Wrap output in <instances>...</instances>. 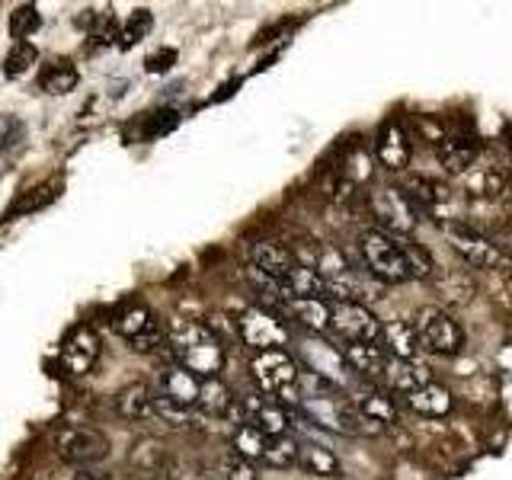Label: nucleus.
Returning <instances> with one entry per match:
<instances>
[{
    "mask_svg": "<svg viewBox=\"0 0 512 480\" xmlns=\"http://www.w3.org/2000/svg\"><path fill=\"white\" fill-rule=\"evenodd\" d=\"M157 388H160V397L173 400V404L180 407H196L199 404V388H202V378H196L192 372H186L183 365H164L157 372Z\"/></svg>",
    "mask_w": 512,
    "mask_h": 480,
    "instance_id": "obj_15",
    "label": "nucleus"
},
{
    "mask_svg": "<svg viewBox=\"0 0 512 480\" xmlns=\"http://www.w3.org/2000/svg\"><path fill=\"white\" fill-rule=\"evenodd\" d=\"M285 314H292L301 327H308L311 333H324L330 330V301L324 298H295V301H288Z\"/></svg>",
    "mask_w": 512,
    "mask_h": 480,
    "instance_id": "obj_29",
    "label": "nucleus"
},
{
    "mask_svg": "<svg viewBox=\"0 0 512 480\" xmlns=\"http://www.w3.org/2000/svg\"><path fill=\"white\" fill-rule=\"evenodd\" d=\"M234 327L240 333V340H244L247 346H253L256 352L285 349L288 340H292V333H288L285 320L276 311L260 308V304H250V308L240 311L234 317Z\"/></svg>",
    "mask_w": 512,
    "mask_h": 480,
    "instance_id": "obj_4",
    "label": "nucleus"
},
{
    "mask_svg": "<svg viewBox=\"0 0 512 480\" xmlns=\"http://www.w3.org/2000/svg\"><path fill=\"white\" fill-rule=\"evenodd\" d=\"M103 356V340H100V333H96L93 327H74L68 333V340H64L61 346V368L68 375L80 378V375H87L90 368L100 362Z\"/></svg>",
    "mask_w": 512,
    "mask_h": 480,
    "instance_id": "obj_12",
    "label": "nucleus"
},
{
    "mask_svg": "<svg viewBox=\"0 0 512 480\" xmlns=\"http://www.w3.org/2000/svg\"><path fill=\"white\" fill-rule=\"evenodd\" d=\"M375 157L384 170H394V173L410 164V141H407L404 125L397 119L381 122L378 135H375Z\"/></svg>",
    "mask_w": 512,
    "mask_h": 480,
    "instance_id": "obj_14",
    "label": "nucleus"
},
{
    "mask_svg": "<svg viewBox=\"0 0 512 480\" xmlns=\"http://www.w3.org/2000/svg\"><path fill=\"white\" fill-rule=\"evenodd\" d=\"M61 189H64V180L61 176H52V180H45V183H36V186H29L26 192H20L10 208L4 212V221H16V218H23V215H36L42 212V208L52 205L58 196H61Z\"/></svg>",
    "mask_w": 512,
    "mask_h": 480,
    "instance_id": "obj_17",
    "label": "nucleus"
},
{
    "mask_svg": "<svg viewBox=\"0 0 512 480\" xmlns=\"http://www.w3.org/2000/svg\"><path fill=\"white\" fill-rule=\"evenodd\" d=\"M36 61H39V48L36 45H32V42H13V48L4 58V77H10V80L23 77Z\"/></svg>",
    "mask_w": 512,
    "mask_h": 480,
    "instance_id": "obj_38",
    "label": "nucleus"
},
{
    "mask_svg": "<svg viewBox=\"0 0 512 480\" xmlns=\"http://www.w3.org/2000/svg\"><path fill=\"white\" fill-rule=\"evenodd\" d=\"M416 125L423 128V135L432 141V148H439V144L445 141V128H442V122H432L429 116H416Z\"/></svg>",
    "mask_w": 512,
    "mask_h": 480,
    "instance_id": "obj_44",
    "label": "nucleus"
},
{
    "mask_svg": "<svg viewBox=\"0 0 512 480\" xmlns=\"http://www.w3.org/2000/svg\"><path fill=\"white\" fill-rule=\"evenodd\" d=\"M352 407H356L362 416H368L372 423L378 426H388L397 420V407H394V400L388 394H381V391H362L356 394V400H352Z\"/></svg>",
    "mask_w": 512,
    "mask_h": 480,
    "instance_id": "obj_32",
    "label": "nucleus"
},
{
    "mask_svg": "<svg viewBox=\"0 0 512 480\" xmlns=\"http://www.w3.org/2000/svg\"><path fill=\"white\" fill-rule=\"evenodd\" d=\"M234 452L237 458H244V461H263V452H266V436L260 429H253L250 423L244 426H237L234 429Z\"/></svg>",
    "mask_w": 512,
    "mask_h": 480,
    "instance_id": "obj_35",
    "label": "nucleus"
},
{
    "mask_svg": "<svg viewBox=\"0 0 512 480\" xmlns=\"http://www.w3.org/2000/svg\"><path fill=\"white\" fill-rule=\"evenodd\" d=\"M442 295L448 304H458L461 308V304H468L474 298V279L461 269H448L442 276Z\"/></svg>",
    "mask_w": 512,
    "mask_h": 480,
    "instance_id": "obj_37",
    "label": "nucleus"
},
{
    "mask_svg": "<svg viewBox=\"0 0 512 480\" xmlns=\"http://www.w3.org/2000/svg\"><path fill=\"white\" fill-rule=\"evenodd\" d=\"M154 29V13L148 7H138L128 13V20L119 26V48L122 52H128V48H135L148 32Z\"/></svg>",
    "mask_w": 512,
    "mask_h": 480,
    "instance_id": "obj_34",
    "label": "nucleus"
},
{
    "mask_svg": "<svg viewBox=\"0 0 512 480\" xmlns=\"http://www.w3.org/2000/svg\"><path fill=\"white\" fill-rule=\"evenodd\" d=\"M279 285H282V292H285L288 301H295V298H324L327 301V282L320 279V272L314 266L295 263L279 279Z\"/></svg>",
    "mask_w": 512,
    "mask_h": 480,
    "instance_id": "obj_21",
    "label": "nucleus"
},
{
    "mask_svg": "<svg viewBox=\"0 0 512 480\" xmlns=\"http://www.w3.org/2000/svg\"><path fill=\"white\" fill-rule=\"evenodd\" d=\"M212 480H260V474L253 471V464L244 461V458H228V461H221L215 474H208Z\"/></svg>",
    "mask_w": 512,
    "mask_h": 480,
    "instance_id": "obj_42",
    "label": "nucleus"
},
{
    "mask_svg": "<svg viewBox=\"0 0 512 480\" xmlns=\"http://www.w3.org/2000/svg\"><path fill=\"white\" fill-rule=\"evenodd\" d=\"M400 192H404V196L416 205V212H420L423 218L429 212H436V208L448 199L445 186L432 180V176H423V173H410L404 180V186H400Z\"/></svg>",
    "mask_w": 512,
    "mask_h": 480,
    "instance_id": "obj_23",
    "label": "nucleus"
},
{
    "mask_svg": "<svg viewBox=\"0 0 512 480\" xmlns=\"http://www.w3.org/2000/svg\"><path fill=\"white\" fill-rule=\"evenodd\" d=\"M164 343L173 352L176 365H183L196 378H218L224 372V346L199 320H176Z\"/></svg>",
    "mask_w": 512,
    "mask_h": 480,
    "instance_id": "obj_1",
    "label": "nucleus"
},
{
    "mask_svg": "<svg viewBox=\"0 0 512 480\" xmlns=\"http://www.w3.org/2000/svg\"><path fill=\"white\" fill-rule=\"evenodd\" d=\"M404 400H407V407H410L413 413L429 416V420H436V416H448V413H452V404H455V400H452V391H448L445 384H439V381L423 384L420 391L407 394Z\"/></svg>",
    "mask_w": 512,
    "mask_h": 480,
    "instance_id": "obj_25",
    "label": "nucleus"
},
{
    "mask_svg": "<svg viewBox=\"0 0 512 480\" xmlns=\"http://www.w3.org/2000/svg\"><path fill=\"white\" fill-rule=\"evenodd\" d=\"M237 400H240V410H244V416H247V423L253 429H260L266 439L288 436L292 413H288L276 397H269V394H244V397H237Z\"/></svg>",
    "mask_w": 512,
    "mask_h": 480,
    "instance_id": "obj_11",
    "label": "nucleus"
},
{
    "mask_svg": "<svg viewBox=\"0 0 512 480\" xmlns=\"http://www.w3.org/2000/svg\"><path fill=\"white\" fill-rule=\"evenodd\" d=\"M42 26V13L36 10V4H20L10 13V36L16 42H29V36H36Z\"/></svg>",
    "mask_w": 512,
    "mask_h": 480,
    "instance_id": "obj_36",
    "label": "nucleus"
},
{
    "mask_svg": "<svg viewBox=\"0 0 512 480\" xmlns=\"http://www.w3.org/2000/svg\"><path fill=\"white\" fill-rule=\"evenodd\" d=\"M128 461H132V468L141 474H170V468H173L170 448L154 436L138 439L132 445V452H128Z\"/></svg>",
    "mask_w": 512,
    "mask_h": 480,
    "instance_id": "obj_20",
    "label": "nucleus"
},
{
    "mask_svg": "<svg viewBox=\"0 0 512 480\" xmlns=\"http://www.w3.org/2000/svg\"><path fill=\"white\" fill-rule=\"evenodd\" d=\"M55 452L61 461L77 468H93L109 458V439L93 426H68L55 436Z\"/></svg>",
    "mask_w": 512,
    "mask_h": 480,
    "instance_id": "obj_6",
    "label": "nucleus"
},
{
    "mask_svg": "<svg viewBox=\"0 0 512 480\" xmlns=\"http://www.w3.org/2000/svg\"><path fill=\"white\" fill-rule=\"evenodd\" d=\"M116 333L132 346L135 352H154L157 346H164V327H160L157 314L148 304H132L125 308L116 320Z\"/></svg>",
    "mask_w": 512,
    "mask_h": 480,
    "instance_id": "obj_8",
    "label": "nucleus"
},
{
    "mask_svg": "<svg viewBox=\"0 0 512 480\" xmlns=\"http://www.w3.org/2000/svg\"><path fill=\"white\" fill-rule=\"evenodd\" d=\"M176 58H180V52L170 48V45H164V48H157L154 55L144 58V71H148V74H167L176 64Z\"/></svg>",
    "mask_w": 512,
    "mask_h": 480,
    "instance_id": "obj_43",
    "label": "nucleus"
},
{
    "mask_svg": "<svg viewBox=\"0 0 512 480\" xmlns=\"http://www.w3.org/2000/svg\"><path fill=\"white\" fill-rule=\"evenodd\" d=\"M368 205H372V215L384 224V234H410L416 224L423 221V215L416 212V205L394 186L375 189L368 196Z\"/></svg>",
    "mask_w": 512,
    "mask_h": 480,
    "instance_id": "obj_7",
    "label": "nucleus"
},
{
    "mask_svg": "<svg viewBox=\"0 0 512 480\" xmlns=\"http://www.w3.org/2000/svg\"><path fill=\"white\" fill-rule=\"evenodd\" d=\"M84 23H87V45H90V52H103V48L119 45V20L109 10H103V13L87 10Z\"/></svg>",
    "mask_w": 512,
    "mask_h": 480,
    "instance_id": "obj_31",
    "label": "nucleus"
},
{
    "mask_svg": "<svg viewBox=\"0 0 512 480\" xmlns=\"http://www.w3.org/2000/svg\"><path fill=\"white\" fill-rule=\"evenodd\" d=\"M298 468L314 477H340V458L317 442H298Z\"/></svg>",
    "mask_w": 512,
    "mask_h": 480,
    "instance_id": "obj_30",
    "label": "nucleus"
},
{
    "mask_svg": "<svg viewBox=\"0 0 512 480\" xmlns=\"http://www.w3.org/2000/svg\"><path fill=\"white\" fill-rule=\"evenodd\" d=\"M301 359L308 362V372L336 384V388H343V384H349V378H352V368L346 365L343 352L333 349L324 340H304L301 343Z\"/></svg>",
    "mask_w": 512,
    "mask_h": 480,
    "instance_id": "obj_13",
    "label": "nucleus"
},
{
    "mask_svg": "<svg viewBox=\"0 0 512 480\" xmlns=\"http://www.w3.org/2000/svg\"><path fill=\"white\" fill-rule=\"evenodd\" d=\"M410 324L416 340H420V349L436 352V356H458V352H464L461 324L448 311L436 308V304H426V308L416 311Z\"/></svg>",
    "mask_w": 512,
    "mask_h": 480,
    "instance_id": "obj_2",
    "label": "nucleus"
},
{
    "mask_svg": "<svg viewBox=\"0 0 512 480\" xmlns=\"http://www.w3.org/2000/svg\"><path fill=\"white\" fill-rule=\"evenodd\" d=\"M343 359L352 372H359L365 378H384V368H388V352L378 343H346Z\"/></svg>",
    "mask_w": 512,
    "mask_h": 480,
    "instance_id": "obj_26",
    "label": "nucleus"
},
{
    "mask_svg": "<svg viewBox=\"0 0 512 480\" xmlns=\"http://www.w3.org/2000/svg\"><path fill=\"white\" fill-rule=\"evenodd\" d=\"M397 247H400V256H404V263H407L410 279H429L432 276L436 263H432V256L420 244H413V240H397Z\"/></svg>",
    "mask_w": 512,
    "mask_h": 480,
    "instance_id": "obj_39",
    "label": "nucleus"
},
{
    "mask_svg": "<svg viewBox=\"0 0 512 480\" xmlns=\"http://www.w3.org/2000/svg\"><path fill=\"white\" fill-rule=\"evenodd\" d=\"M439 160H442V167L448 173H458L464 176L474 164H477V157H480V141L477 135H445V141L436 148Z\"/></svg>",
    "mask_w": 512,
    "mask_h": 480,
    "instance_id": "obj_18",
    "label": "nucleus"
},
{
    "mask_svg": "<svg viewBox=\"0 0 512 480\" xmlns=\"http://www.w3.org/2000/svg\"><path fill=\"white\" fill-rule=\"evenodd\" d=\"M250 372H253L256 384H260L269 397H276L279 404H282V400H288V404H298V391H295L298 362L288 356L285 349L256 352L253 362H250Z\"/></svg>",
    "mask_w": 512,
    "mask_h": 480,
    "instance_id": "obj_3",
    "label": "nucleus"
},
{
    "mask_svg": "<svg viewBox=\"0 0 512 480\" xmlns=\"http://www.w3.org/2000/svg\"><path fill=\"white\" fill-rule=\"evenodd\" d=\"M116 407L125 420H138V423H157L154 416V391L144 388V384H128V388L116 397Z\"/></svg>",
    "mask_w": 512,
    "mask_h": 480,
    "instance_id": "obj_27",
    "label": "nucleus"
},
{
    "mask_svg": "<svg viewBox=\"0 0 512 480\" xmlns=\"http://www.w3.org/2000/svg\"><path fill=\"white\" fill-rule=\"evenodd\" d=\"M13 135H16V122L7 119V116H0V151H4L7 144H13Z\"/></svg>",
    "mask_w": 512,
    "mask_h": 480,
    "instance_id": "obj_45",
    "label": "nucleus"
},
{
    "mask_svg": "<svg viewBox=\"0 0 512 480\" xmlns=\"http://www.w3.org/2000/svg\"><path fill=\"white\" fill-rule=\"evenodd\" d=\"M295 263H298V260H295V253L288 250V247H282V244H276V240H256V244L250 247V266H253V269H260L263 276L276 279V282H279Z\"/></svg>",
    "mask_w": 512,
    "mask_h": 480,
    "instance_id": "obj_19",
    "label": "nucleus"
},
{
    "mask_svg": "<svg viewBox=\"0 0 512 480\" xmlns=\"http://www.w3.org/2000/svg\"><path fill=\"white\" fill-rule=\"evenodd\" d=\"M378 346L391 359H407V362L416 359V352H420V340H416L410 320H388V324H381Z\"/></svg>",
    "mask_w": 512,
    "mask_h": 480,
    "instance_id": "obj_22",
    "label": "nucleus"
},
{
    "mask_svg": "<svg viewBox=\"0 0 512 480\" xmlns=\"http://www.w3.org/2000/svg\"><path fill=\"white\" fill-rule=\"evenodd\" d=\"M263 464H266V468H276V471L298 468V439H292V436H276V439H266Z\"/></svg>",
    "mask_w": 512,
    "mask_h": 480,
    "instance_id": "obj_33",
    "label": "nucleus"
},
{
    "mask_svg": "<svg viewBox=\"0 0 512 480\" xmlns=\"http://www.w3.org/2000/svg\"><path fill=\"white\" fill-rule=\"evenodd\" d=\"M359 250H362V260H365L368 272H372L375 279L388 282V285L410 279L407 263L397 247V237L384 234V231H365L359 240Z\"/></svg>",
    "mask_w": 512,
    "mask_h": 480,
    "instance_id": "obj_5",
    "label": "nucleus"
},
{
    "mask_svg": "<svg viewBox=\"0 0 512 480\" xmlns=\"http://www.w3.org/2000/svg\"><path fill=\"white\" fill-rule=\"evenodd\" d=\"M384 381H388V388L397 391V394H413L420 391L423 384H429V368L416 359H388V368H384Z\"/></svg>",
    "mask_w": 512,
    "mask_h": 480,
    "instance_id": "obj_24",
    "label": "nucleus"
},
{
    "mask_svg": "<svg viewBox=\"0 0 512 480\" xmlns=\"http://www.w3.org/2000/svg\"><path fill=\"white\" fill-rule=\"evenodd\" d=\"M176 125H180V112H176V109H157L148 116V125L141 128V138H160V135L173 132Z\"/></svg>",
    "mask_w": 512,
    "mask_h": 480,
    "instance_id": "obj_41",
    "label": "nucleus"
},
{
    "mask_svg": "<svg viewBox=\"0 0 512 480\" xmlns=\"http://www.w3.org/2000/svg\"><path fill=\"white\" fill-rule=\"evenodd\" d=\"M80 84V71L74 68V61L68 58H52L39 74V90L52 93V96H64L71 93Z\"/></svg>",
    "mask_w": 512,
    "mask_h": 480,
    "instance_id": "obj_28",
    "label": "nucleus"
},
{
    "mask_svg": "<svg viewBox=\"0 0 512 480\" xmlns=\"http://www.w3.org/2000/svg\"><path fill=\"white\" fill-rule=\"evenodd\" d=\"M196 480H212V477H208V474H205V477H196Z\"/></svg>",
    "mask_w": 512,
    "mask_h": 480,
    "instance_id": "obj_46",
    "label": "nucleus"
},
{
    "mask_svg": "<svg viewBox=\"0 0 512 480\" xmlns=\"http://www.w3.org/2000/svg\"><path fill=\"white\" fill-rule=\"evenodd\" d=\"M512 176L503 164H474L464 173V192L471 199H500L509 192Z\"/></svg>",
    "mask_w": 512,
    "mask_h": 480,
    "instance_id": "obj_16",
    "label": "nucleus"
},
{
    "mask_svg": "<svg viewBox=\"0 0 512 480\" xmlns=\"http://www.w3.org/2000/svg\"><path fill=\"white\" fill-rule=\"evenodd\" d=\"M154 416H157V423H164L170 429H186V426H192V410L173 404V400L160 397V394H154Z\"/></svg>",
    "mask_w": 512,
    "mask_h": 480,
    "instance_id": "obj_40",
    "label": "nucleus"
},
{
    "mask_svg": "<svg viewBox=\"0 0 512 480\" xmlns=\"http://www.w3.org/2000/svg\"><path fill=\"white\" fill-rule=\"evenodd\" d=\"M445 234H448V240H452L455 253H458L468 266H474V269H496V266L503 263L500 247H496L487 234L474 231L471 224L452 221V224L445 228Z\"/></svg>",
    "mask_w": 512,
    "mask_h": 480,
    "instance_id": "obj_10",
    "label": "nucleus"
},
{
    "mask_svg": "<svg viewBox=\"0 0 512 480\" xmlns=\"http://www.w3.org/2000/svg\"><path fill=\"white\" fill-rule=\"evenodd\" d=\"M330 327L346 343H378L381 336V320L365 304L352 301H330Z\"/></svg>",
    "mask_w": 512,
    "mask_h": 480,
    "instance_id": "obj_9",
    "label": "nucleus"
}]
</instances>
